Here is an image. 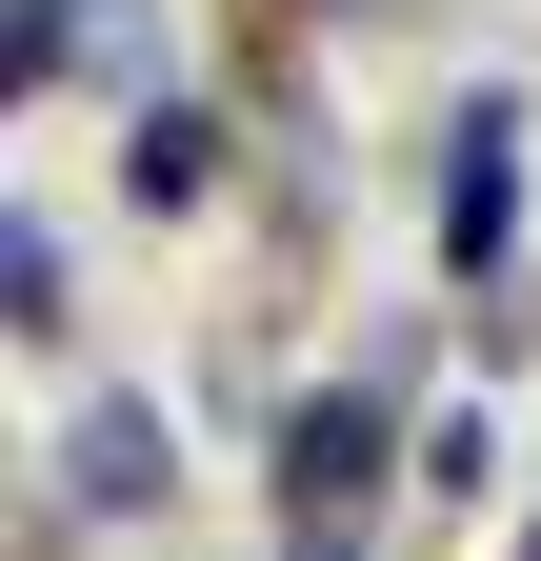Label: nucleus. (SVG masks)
Instances as JSON below:
<instances>
[{
	"mask_svg": "<svg viewBox=\"0 0 541 561\" xmlns=\"http://www.w3.org/2000/svg\"><path fill=\"white\" fill-rule=\"evenodd\" d=\"M401 481V381H301L281 421H261V502H281V541H361Z\"/></svg>",
	"mask_w": 541,
	"mask_h": 561,
	"instance_id": "obj_1",
	"label": "nucleus"
},
{
	"mask_svg": "<svg viewBox=\"0 0 541 561\" xmlns=\"http://www.w3.org/2000/svg\"><path fill=\"white\" fill-rule=\"evenodd\" d=\"M422 221H441V280H502V241H521V101H502V81H461V101H441Z\"/></svg>",
	"mask_w": 541,
	"mask_h": 561,
	"instance_id": "obj_2",
	"label": "nucleus"
},
{
	"mask_svg": "<svg viewBox=\"0 0 541 561\" xmlns=\"http://www.w3.org/2000/svg\"><path fill=\"white\" fill-rule=\"evenodd\" d=\"M181 502V421L161 401H81L60 421V522H161Z\"/></svg>",
	"mask_w": 541,
	"mask_h": 561,
	"instance_id": "obj_3",
	"label": "nucleus"
},
{
	"mask_svg": "<svg viewBox=\"0 0 541 561\" xmlns=\"http://www.w3.org/2000/svg\"><path fill=\"white\" fill-rule=\"evenodd\" d=\"M120 201H141V221L221 201V121H200V101H141V140H120Z\"/></svg>",
	"mask_w": 541,
	"mask_h": 561,
	"instance_id": "obj_4",
	"label": "nucleus"
},
{
	"mask_svg": "<svg viewBox=\"0 0 541 561\" xmlns=\"http://www.w3.org/2000/svg\"><path fill=\"white\" fill-rule=\"evenodd\" d=\"M0 301H21V341H60V321H81V280H60V241L21 221V261H0Z\"/></svg>",
	"mask_w": 541,
	"mask_h": 561,
	"instance_id": "obj_5",
	"label": "nucleus"
},
{
	"mask_svg": "<svg viewBox=\"0 0 541 561\" xmlns=\"http://www.w3.org/2000/svg\"><path fill=\"white\" fill-rule=\"evenodd\" d=\"M281 561H361V541H281Z\"/></svg>",
	"mask_w": 541,
	"mask_h": 561,
	"instance_id": "obj_6",
	"label": "nucleus"
},
{
	"mask_svg": "<svg viewBox=\"0 0 541 561\" xmlns=\"http://www.w3.org/2000/svg\"><path fill=\"white\" fill-rule=\"evenodd\" d=\"M521 561H541V522H521Z\"/></svg>",
	"mask_w": 541,
	"mask_h": 561,
	"instance_id": "obj_7",
	"label": "nucleus"
}]
</instances>
